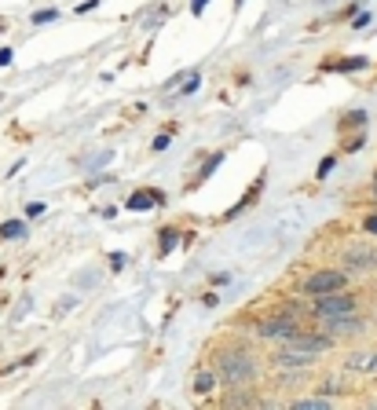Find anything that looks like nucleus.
I'll return each instance as SVG.
<instances>
[{
  "mask_svg": "<svg viewBox=\"0 0 377 410\" xmlns=\"http://www.w3.org/2000/svg\"><path fill=\"white\" fill-rule=\"evenodd\" d=\"M11 62V48H0V67H8Z\"/></svg>",
  "mask_w": 377,
  "mask_h": 410,
  "instance_id": "aec40b11",
  "label": "nucleus"
},
{
  "mask_svg": "<svg viewBox=\"0 0 377 410\" xmlns=\"http://www.w3.org/2000/svg\"><path fill=\"white\" fill-rule=\"evenodd\" d=\"M366 67V59L363 55H352V59H341V62H334L330 70H363Z\"/></svg>",
  "mask_w": 377,
  "mask_h": 410,
  "instance_id": "ddd939ff",
  "label": "nucleus"
},
{
  "mask_svg": "<svg viewBox=\"0 0 377 410\" xmlns=\"http://www.w3.org/2000/svg\"><path fill=\"white\" fill-rule=\"evenodd\" d=\"M271 363H275L278 370H297V367L315 363V355H311V352H297V348H282L278 355H271Z\"/></svg>",
  "mask_w": 377,
  "mask_h": 410,
  "instance_id": "0eeeda50",
  "label": "nucleus"
},
{
  "mask_svg": "<svg viewBox=\"0 0 377 410\" xmlns=\"http://www.w3.org/2000/svg\"><path fill=\"white\" fill-rule=\"evenodd\" d=\"M205 4H209V0H191V11H194V15H202V11H205Z\"/></svg>",
  "mask_w": 377,
  "mask_h": 410,
  "instance_id": "6ab92c4d",
  "label": "nucleus"
},
{
  "mask_svg": "<svg viewBox=\"0 0 377 410\" xmlns=\"http://www.w3.org/2000/svg\"><path fill=\"white\" fill-rule=\"evenodd\" d=\"M363 121H366V114L363 110H352L348 118H344V128H363Z\"/></svg>",
  "mask_w": 377,
  "mask_h": 410,
  "instance_id": "2eb2a0df",
  "label": "nucleus"
},
{
  "mask_svg": "<svg viewBox=\"0 0 377 410\" xmlns=\"http://www.w3.org/2000/svg\"><path fill=\"white\" fill-rule=\"evenodd\" d=\"M158 202H161L158 191H136L132 198H128V209H132V212H146V209L158 205Z\"/></svg>",
  "mask_w": 377,
  "mask_h": 410,
  "instance_id": "9d476101",
  "label": "nucleus"
},
{
  "mask_svg": "<svg viewBox=\"0 0 377 410\" xmlns=\"http://www.w3.org/2000/svg\"><path fill=\"white\" fill-rule=\"evenodd\" d=\"M0 238H4V242L26 238V224H22V220H4V224H0Z\"/></svg>",
  "mask_w": 377,
  "mask_h": 410,
  "instance_id": "9b49d317",
  "label": "nucleus"
},
{
  "mask_svg": "<svg viewBox=\"0 0 377 410\" xmlns=\"http://www.w3.org/2000/svg\"><path fill=\"white\" fill-rule=\"evenodd\" d=\"M348 311H355V297H341V289H337V293H322V301L315 304V315H319V319L348 315Z\"/></svg>",
  "mask_w": 377,
  "mask_h": 410,
  "instance_id": "7ed1b4c3",
  "label": "nucleus"
},
{
  "mask_svg": "<svg viewBox=\"0 0 377 410\" xmlns=\"http://www.w3.org/2000/svg\"><path fill=\"white\" fill-rule=\"evenodd\" d=\"M256 334H260V337H293V334H297V322H293L289 315H282V319H268V322L256 326Z\"/></svg>",
  "mask_w": 377,
  "mask_h": 410,
  "instance_id": "6e6552de",
  "label": "nucleus"
},
{
  "mask_svg": "<svg viewBox=\"0 0 377 410\" xmlns=\"http://www.w3.org/2000/svg\"><path fill=\"white\" fill-rule=\"evenodd\" d=\"M176 238H179L176 231H161V253H169L172 245H176Z\"/></svg>",
  "mask_w": 377,
  "mask_h": 410,
  "instance_id": "dca6fc26",
  "label": "nucleus"
},
{
  "mask_svg": "<svg viewBox=\"0 0 377 410\" xmlns=\"http://www.w3.org/2000/svg\"><path fill=\"white\" fill-rule=\"evenodd\" d=\"M366 231H370V235H377V217H370V220H366Z\"/></svg>",
  "mask_w": 377,
  "mask_h": 410,
  "instance_id": "412c9836",
  "label": "nucleus"
},
{
  "mask_svg": "<svg viewBox=\"0 0 377 410\" xmlns=\"http://www.w3.org/2000/svg\"><path fill=\"white\" fill-rule=\"evenodd\" d=\"M41 212H44V202H29L26 205V217H41Z\"/></svg>",
  "mask_w": 377,
  "mask_h": 410,
  "instance_id": "a211bd4d",
  "label": "nucleus"
},
{
  "mask_svg": "<svg viewBox=\"0 0 377 410\" xmlns=\"http://www.w3.org/2000/svg\"><path fill=\"white\" fill-rule=\"evenodd\" d=\"M326 330H330V337H341V334H363L366 322L355 319V311H348V315H334L326 319Z\"/></svg>",
  "mask_w": 377,
  "mask_h": 410,
  "instance_id": "423d86ee",
  "label": "nucleus"
},
{
  "mask_svg": "<svg viewBox=\"0 0 377 410\" xmlns=\"http://www.w3.org/2000/svg\"><path fill=\"white\" fill-rule=\"evenodd\" d=\"M55 19H59V11H55V8H52V11H37V15H34V22H55Z\"/></svg>",
  "mask_w": 377,
  "mask_h": 410,
  "instance_id": "f3484780",
  "label": "nucleus"
},
{
  "mask_svg": "<svg viewBox=\"0 0 377 410\" xmlns=\"http://www.w3.org/2000/svg\"><path fill=\"white\" fill-rule=\"evenodd\" d=\"M373 198H377V179H373Z\"/></svg>",
  "mask_w": 377,
  "mask_h": 410,
  "instance_id": "4be33fe9",
  "label": "nucleus"
},
{
  "mask_svg": "<svg viewBox=\"0 0 377 410\" xmlns=\"http://www.w3.org/2000/svg\"><path fill=\"white\" fill-rule=\"evenodd\" d=\"M348 370H355V374H377V348L352 352L348 355Z\"/></svg>",
  "mask_w": 377,
  "mask_h": 410,
  "instance_id": "1a4fd4ad",
  "label": "nucleus"
},
{
  "mask_svg": "<svg viewBox=\"0 0 377 410\" xmlns=\"http://www.w3.org/2000/svg\"><path fill=\"white\" fill-rule=\"evenodd\" d=\"M330 341L334 337H319V334H293V337H286V348H297V352H311V355H319V352H326V348H330Z\"/></svg>",
  "mask_w": 377,
  "mask_h": 410,
  "instance_id": "20e7f679",
  "label": "nucleus"
},
{
  "mask_svg": "<svg viewBox=\"0 0 377 410\" xmlns=\"http://www.w3.org/2000/svg\"><path fill=\"white\" fill-rule=\"evenodd\" d=\"M212 388H217V374H212V370H198V374H194V392H198V396H209Z\"/></svg>",
  "mask_w": 377,
  "mask_h": 410,
  "instance_id": "f8f14e48",
  "label": "nucleus"
},
{
  "mask_svg": "<svg viewBox=\"0 0 377 410\" xmlns=\"http://www.w3.org/2000/svg\"><path fill=\"white\" fill-rule=\"evenodd\" d=\"M217 374H220V381L224 385H245V381H253L256 377V363L249 359V352H220L217 355Z\"/></svg>",
  "mask_w": 377,
  "mask_h": 410,
  "instance_id": "f257e3e1",
  "label": "nucleus"
},
{
  "mask_svg": "<svg viewBox=\"0 0 377 410\" xmlns=\"http://www.w3.org/2000/svg\"><path fill=\"white\" fill-rule=\"evenodd\" d=\"M293 406H301V410H326V406H330V399H322V396H311V399H297Z\"/></svg>",
  "mask_w": 377,
  "mask_h": 410,
  "instance_id": "4468645a",
  "label": "nucleus"
},
{
  "mask_svg": "<svg viewBox=\"0 0 377 410\" xmlns=\"http://www.w3.org/2000/svg\"><path fill=\"white\" fill-rule=\"evenodd\" d=\"M344 289V271H315L304 282V293H311V297H322V293H337Z\"/></svg>",
  "mask_w": 377,
  "mask_h": 410,
  "instance_id": "f03ea898",
  "label": "nucleus"
},
{
  "mask_svg": "<svg viewBox=\"0 0 377 410\" xmlns=\"http://www.w3.org/2000/svg\"><path fill=\"white\" fill-rule=\"evenodd\" d=\"M344 268H352V271H370V268H377V250H363V245L344 250Z\"/></svg>",
  "mask_w": 377,
  "mask_h": 410,
  "instance_id": "39448f33",
  "label": "nucleus"
}]
</instances>
